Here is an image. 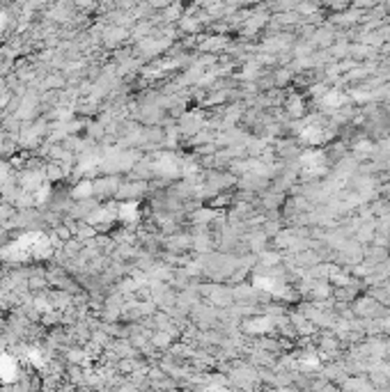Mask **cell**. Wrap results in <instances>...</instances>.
Here are the masks:
<instances>
[{"label":"cell","mask_w":390,"mask_h":392,"mask_svg":"<svg viewBox=\"0 0 390 392\" xmlns=\"http://www.w3.org/2000/svg\"><path fill=\"white\" fill-rule=\"evenodd\" d=\"M321 101H324V106H328V108H337V106H342L344 103V94L337 92V90H333V92H328Z\"/></svg>","instance_id":"3957f363"},{"label":"cell","mask_w":390,"mask_h":392,"mask_svg":"<svg viewBox=\"0 0 390 392\" xmlns=\"http://www.w3.org/2000/svg\"><path fill=\"white\" fill-rule=\"evenodd\" d=\"M301 167L307 177H317L326 172V156L321 152H305L301 156Z\"/></svg>","instance_id":"7a4b0ae2"},{"label":"cell","mask_w":390,"mask_h":392,"mask_svg":"<svg viewBox=\"0 0 390 392\" xmlns=\"http://www.w3.org/2000/svg\"><path fill=\"white\" fill-rule=\"evenodd\" d=\"M301 138L310 145H321L328 138V126L321 117H305L301 124Z\"/></svg>","instance_id":"6da1fadb"}]
</instances>
